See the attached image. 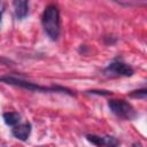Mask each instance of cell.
Returning <instances> with one entry per match:
<instances>
[{
	"label": "cell",
	"instance_id": "obj_5",
	"mask_svg": "<svg viewBox=\"0 0 147 147\" xmlns=\"http://www.w3.org/2000/svg\"><path fill=\"white\" fill-rule=\"evenodd\" d=\"M11 133L16 139L25 141V140H28V138L31 133V124L30 123H24V124L15 125L11 129Z\"/></svg>",
	"mask_w": 147,
	"mask_h": 147
},
{
	"label": "cell",
	"instance_id": "obj_9",
	"mask_svg": "<svg viewBox=\"0 0 147 147\" xmlns=\"http://www.w3.org/2000/svg\"><path fill=\"white\" fill-rule=\"evenodd\" d=\"M146 95H147V90L146 88H140V90H136V91H132L129 96L130 98H134V99H142L145 100L146 99Z\"/></svg>",
	"mask_w": 147,
	"mask_h": 147
},
{
	"label": "cell",
	"instance_id": "obj_10",
	"mask_svg": "<svg viewBox=\"0 0 147 147\" xmlns=\"http://www.w3.org/2000/svg\"><path fill=\"white\" fill-rule=\"evenodd\" d=\"M105 139V147H117L118 140L114 137H103Z\"/></svg>",
	"mask_w": 147,
	"mask_h": 147
},
{
	"label": "cell",
	"instance_id": "obj_1",
	"mask_svg": "<svg viewBox=\"0 0 147 147\" xmlns=\"http://www.w3.org/2000/svg\"><path fill=\"white\" fill-rule=\"evenodd\" d=\"M41 24L46 34L56 40L60 36V11L55 5H49L45 8L41 16Z\"/></svg>",
	"mask_w": 147,
	"mask_h": 147
},
{
	"label": "cell",
	"instance_id": "obj_4",
	"mask_svg": "<svg viewBox=\"0 0 147 147\" xmlns=\"http://www.w3.org/2000/svg\"><path fill=\"white\" fill-rule=\"evenodd\" d=\"M134 74V70L129 64L122 61H113L108 67L103 69V75L106 77H131Z\"/></svg>",
	"mask_w": 147,
	"mask_h": 147
},
{
	"label": "cell",
	"instance_id": "obj_2",
	"mask_svg": "<svg viewBox=\"0 0 147 147\" xmlns=\"http://www.w3.org/2000/svg\"><path fill=\"white\" fill-rule=\"evenodd\" d=\"M0 82L2 83H6V84H9V85H14V86H18V87H22V88H26V90H30V91H37V92H63V93H68L70 95H74V93L65 88V87H62V86H41V85H38L36 83H31V82H28V80H24V79H21V78H16V77H11V76H1L0 77Z\"/></svg>",
	"mask_w": 147,
	"mask_h": 147
},
{
	"label": "cell",
	"instance_id": "obj_6",
	"mask_svg": "<svg viewBox=\"0 0 147 147\" xmlns=\"http://www.w3.org/2000/svg\"><path fill=\"white\" fill-rule=\"evenodd\" d=\"M17 20H23L29 14V2L25 0H15L13 2Z\"/></svg>",
	"mask_w": 147,
	"mask_h": 147
},
{
	"label": "cell",
	"instance_id": "obj_12",
	"mask_svg": "<svg viewBox=\"0 0 147 147\" xmlns=\"http://www.w3.org/2000/svg\"><path fill=\"white\" fill-rule=\"evenodd\" d=\"M2 11H3V10H0V23H1V17H2Z\"/></svg>",
	"mask_w": 147,
	"mask_h": 147
},
{
	"label": "cell",
	"instance_id": "obj_11",
	"mask_svg": "<svg viewBox=\"0 0 147 147\" xmlns=\"http://www.w3.org/2000/svg\"><path fill=\"white\" fill-rule=\"evenodd\" d=\"M90 92L93 93V94H102V95H110L111 94V92H109V91H96V90H92Z\"/></svg>",
	"mask_w": 147,
	"mask_h": 147
},
{
	"label": "cell",
	"instance_id": "obj_7",
	"mask_svg": "<svg viewBox=\"0 0 147 147\" xmlns=\"http://www.w3.org/2000/svg\"><path fill=\"white\" fill-rule=\"evenodd\" d=\"M2 117H3L5 123H6L7 125H9V126H15V125H17V124L20 123V121H21L20 114H18V113H15V111L5 113V114L2 115Z\"/></svg>",
	"mask_w": 147,
	"mask_h": 147
},
{
	"label": "cell",
	"instance_id": "obj_8",
	"mask_svg": "<svg viewBox=\"0 0 147 147\" xmlns=\"http://www.w3.org/2000/svg\"><path fill=\"white\" fill-rule=\"evenodd\" d=\"M86 139L91 144H93V145H95L98 147H105V139H103V137H99V136H95V134H87Z\"/></svg>",
	"mask_w": 147,
	"mask_h": 147
},
{
	"label": "cell",
	"instance_id": "obj_3",
	"mask_svg": "<svg viewBox=\"0 0 147 147\" xmlns=\"http://www.w3.org/2000/svg\"><path fill=\"white\" fill-rule=\"evenodd\" d=\"M108 107L113 114L123 119H133L137 116V111L129 102L124 100H110Z\"/></svg>",
	"mask_w": 147,
	"mask_h": 147
}]
</instances>
